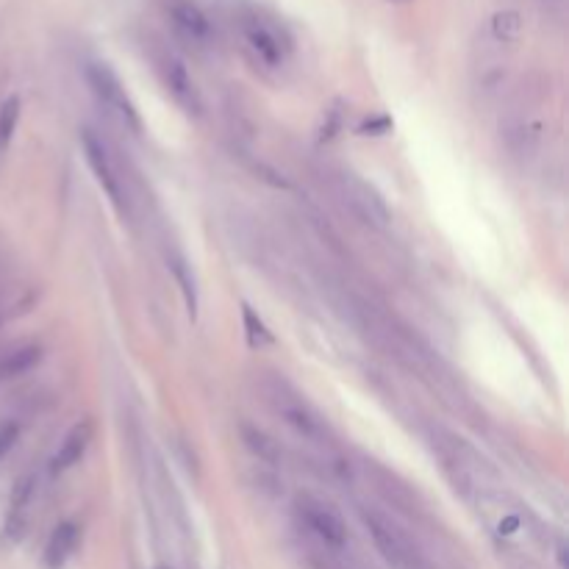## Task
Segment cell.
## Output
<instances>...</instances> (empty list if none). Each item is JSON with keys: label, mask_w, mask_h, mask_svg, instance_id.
Here are the masks:
<instances>
[{"label": "cell", "mask_w": 569, "mask_h": 569, "mask_svg": "<svg viewBox=\"0 0 569 569\" xmlns=\"http://www.w3.org/2000/svg\"><path fill=\"white\" fill-rule=\"evenodd\" d=\"M167 12H170V20H173V25L178 28L181 37L189 39L192 45H200V48L211 45L214 25H211L206 12L200 9L195 0H170Z\"/></svg>", "instance_id": "ba28073f"}, {"label": "cell", "mask_w": 569, "mask_h": 569, "mask_svg": "<svg viewBox=\"0 0 569 569\" xmlns=\"http://www.w3.org/2000/svg\"><path fill=\"white\" fill-rule=\"evenodd\" d=\"M17 125H20V98L12 95L9 100H3V106H0V153L9 148Z\"/></svg>", "instance_id": "2e32d148"}, {"label": "cell", "mask_w": 569, "mask_h": 569, "mask_svg": "<svg viewBox=\"0 0 569 569\" xmlns=\"http://www.w3.org/2000/svg\"><path fill=\"white\" fill-rule=\"evenodd\" d=\"M242 320H245V328H248L250 345L261 347L273 342V334L267 331V325L261 322V317H256V311L250 309V306H242Z\"/></svg>", "instance_id": "ac0fdd59"}, {"label": "cell", "mask_w": 569, "mask_h": 569, "mask_svg": "<svg viewBox=\"0 0 569 569\" xmlns=\"http://www.w3.org/2000/svg\"><path fill=\"white\" fill-rule=\"evenodd\" d=\"M239 433H242V442L248 447L253 456L270 464V467H278L281 464V447L275 442L273 436L267 431H261L259 425H250V422H242L239 425Z\"/></svg>", "instance_id": "4fadbf2b"}, {"label": "cell", "mask_w": 569, "mask_h": 569, "mask_svg": "<svg viewBox=\"0 0 569 569\" xmlns=\"http://www.w3.org/2000/svg\"><path fill=\"white\" fill-rule=\"evenodd\" d=\"M17 442H20V425L17 422H0V461L12 453Z\"/></svg>", "instance_id": "ffe728a7"}, {"label": "cell", "mask_w": 569, "mask_h": 569, "mask_svg": "<svg viewBox=\"0 0 569 569\" xmlns=\"http://www.w3.org/2000/svg\"><path fill=\"white\" fill-rule=\"evenodd\" d=\"M78 539H81V528H78V522L73 520H64L59 522L53 533H50L48 545H45V567L48 569H62L70 556L75 553V547H78Z\"/></svg>", "instance_id": "7c38bea8"}, {"label": "cell", "mask_w": 569, "mask_h": 569, "mask_svg": "<svg viewBox=\"0 0 569 569\" xmlns=\"http://www.w3.org/2000/svg\"><path fill=\"white\" fill-rule=\"evenodd\" d=\"M361 522L370 533L375 550L381 553L389 567L425 569V556H422L420 545L389 514L378 511V508H361Z\"/></svg>", "instance_id": "6da1fadb"}, {"label": "cell", "mask_w": 569, "mask_h": 569, "mask_svg": "<svg viewBox=\"0 0 569 569\" xmlns=\"http://www.w3.org/2000/svg\"><path fill=\"white\" fill-rule=\"evenodd\" d=\"M161 78H164V87L167 92L173 95V100L184 109L186 114H200L203 109V98H200V89L195 84V78L192 73L186 70V64L173 56V53H167L164 59H161Z\"/></svg>", "instance_id": "52a82bcc"}, {"label": "cell", "mask_w": 569, "mask_h": 569, "mask_svg": "<svg viewBox=\"0 0 569 569\" xmlns=\"http://www.w3.org/2000/svg\"><path fill=\"white\" fill-rule=\"evenodd\" d=\"M170 270H173L175 281L181 286L186 311H189V317L195 320V317H198L200 297H198V281H195V275H192V267H189L181 256H173V259H170Z\"/></svg>", "instance_id": "9a60e30c"}, {"label": "cell", "mask_w": 569, "mask_h": 569, "mask_svg": "<svg viewBox=\"0 0 569 569\" xmlns=\"http://www.w3.org/2000/svg\"><path fill=\"white\" fill-rule=\"evenodd\" d=\"M81 148H84V156H87L89 170L95 175L100 189L106 192L109 203L117 209L120 217H128L131 209H128L123 181H120V175H117V167H114V161L112 156H109L106 145H103V139H100L92 128H81Z\"/></svg>", "instance_id": "5b68a950"}, {"label": "cell", "mask_w": 569, "mask_h": 569, "mask_svg": "<svg viewBox=\"0 0 569 569\" xmlns=\"http://www.w3.org/2000/svg\"><path fill=\"white\" fill-rule=\"evenodd\" d=\"M239 31H242V39L248 50L259 59L264 67H281L289 56V39L275 28L270 20H264L261 14L245 12L239 17Z\"/></svg>", "instance_id": "8992f818"}, {"label": "cell", "mask_w": 569, "mask_h": 569, "mask_svg": "<svg viewBox=\"0 0 569 569\" xmlns=\"http://www.w3.org/2000/svg\"><path fill=\"white\" fill-rule=\"evenodd\" d=\"M270 397H273V406L275 411L281 414V420H284L297 436H303L311 445H328V442H331V431H328L325 420H322L317 411L311 409L303 397L292 392L289 386L278 384L273 392H270Z\"/></svg>", "instance_id": "277c9868"}, {"label": "cell", "mask_w": 569, "mask_h": 569, "mask_svg": "<svg viewBox=\"0 0 569 569\" xmlns=\"http://www.w3.org/2000/svg\"><path fill=\"white\" fill-rule=\"evenodd\" d=\"M392 117L389 114H375V117H370V120H364V123L359 125V134H364V137H384V134H389L392 131Z\"/></svg>", "instance_id": "d6986e66"}, {"label": "cell", "mask_w": 569, "mask_h": 569, "mask_svg": "<svg viewBox=\"0 0 569 569\" xmlns=\"http://www.w3.org/2000/svg\"><path fill=\"white\" fill-rule=\"evenodd\" d=\"M492 34H495V39H500V42H514V39H520L522 14L511 12V9L497 12L495 17H492Z\"/></svg>", "instance_id": "e0dca14e"}, {"label": "cell", "mask_w": 569, "mask_h": 569, "mask_svg": "<svg viewBox=\"0 0 569 569\" xmlns=\"http://www.w3.org/2000/svg\"><path fill=\"white\" fill-rule=\"evenodd\" d=\"M92 436H95L92 420L75 422L73 428L67 431V436L62 439L59 450L50 458V472H53V475H64L67 470H73L75 464L87 456L89 445H92Z\"/></svg>", "instance_id": "8fae6325"}, {"label": "cell", "mask_w": 569, "mask_h": 569, "mask_svg": "<svg viewBox=\"0 0 569 569\" xmlns=\"http://www.w3.org/2000/svg\"><path fill=\"white\" fill-rule=\"evenodd\" d=\"M39 361H42V347L39 345H23L14 347L9 353H3L0 356V384L31 372Z\"/></svg>", "instance_id": "5bb4252c"}, {"label": "cell", "mask_w": 569, "mask_h": 569, "mask_svg": "<svg viewBox=\"0 0 569 569\" xmlns=\"http://www.w3.org/2000/svg\"><path fill=\"white\" fill-rule=\"evenodd\" d=\"M295 514L300 525L328 550H345L347 547V525L342 514L325 500L311 495H300L295 503Z\"/></svg>", "instance_id": "3957f363"}, {"label": "cell", "mask_w": 569, "mask_h": 569, "mask_svg": "<svg viewBox=\"0 0 569 569\" xmlns=\"http://www.w3.org/2000/svg\"><path fill=\"white\" fill-rule=\"evenodd\" d=\"M345 186H347V200H350V206L359 211L361 217H364V223L370 225H378V228H384L389 225L392 220V214H389V206H386V200L372 189L367 181H361L356 175H345Z\"/></svg>", "instance_id": "30bf717a"}, {"label": "cell", "mask_w": 569, "mask_h": 569, "mask_svg": "<svg viewBox=\"0 0 569 569\" xmlns=\"http://www.w3.org/2000/svg\"><path fill=\"white\" fill-rule=\"evenodd\" d=\"M84 78H87L89 89L98 98L100 106L112 114L125 131L142 134V117H139L137 106H134V100L128 98L123 81L117 78V73H114L109 64L87 62L84 64Z\"/></svg>", "instance_id": "7a4b0ae2"}, {"label": "cell", "mask_w": 569, "mask_h": 569, "mask_svg": "<svg viewBox=\"0 0 569 569\" xmlns=\"http://www.w3.org/2000/svg\"><path fill=\"white\" fill-rule=\"evenodd\" d=\"M37 497V475L28 472L20 481L14 483L12 497H9V514H6V539L9 542H20L28 528V514Z\"/></svg>", "instance_id": "9c48e42d"}, {"label": "cell", "mask_w": 569, "mask_h": 569, "mask_svg": "<svg viewBox=\"0 0 569 569\" xmlns=\"http://www.w3.org/2000/svg\"><path fill=\"white\" fill-rule=\"evenodd\" d=\"M159 569H167V567H159Z\"/></svg>", "instance_id": "44dd1931"}]
</instances>
